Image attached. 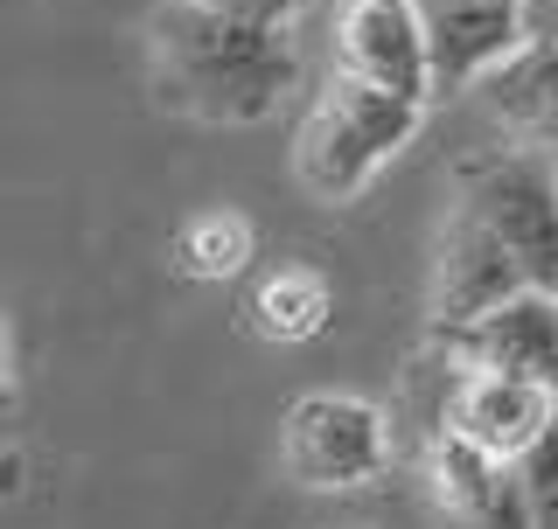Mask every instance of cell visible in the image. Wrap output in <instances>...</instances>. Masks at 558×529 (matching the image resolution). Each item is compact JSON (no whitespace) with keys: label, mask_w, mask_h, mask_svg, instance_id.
<instances>
[{"label":"cell","mask_w":558,"mask_h":529,"mask_svg":"<svg viewBox=\"0 0 558 529\" xmlns=\"http://www.w3.org/2000/svg\"><path fill=\"white\" fill-rule=\"evenodd\" d=\"M517 481H523V502H531V522L558 529V418L517 453Z\"/></svg>","instance_id":"5bb4252c"},{"label":"cell","mask_w":558,"mask_h":529,"mask_svg":"<svg viewBox=\"0 0 558 529\" xmlns=\"http://www.w3.org/2000/svg\"><path fill=\"white\" fill-rule=\"evenodd\" d=\"M252 258H258V231L238 209H203V217H189L174 231V264L189 279H203V286H223V279L252 272Z\"/></svg>","instance_id":"4fadbf2b"},{"label":"cell","mask_w":558,"mask_h":529,"mask_svg":"<svg viewBox=\"0 0 558 529\" xmlns=\"http://www.w3.org/2000/svg\"><path fill=\"white\" fill-rule=\"evenodd\" d=\"M461 202L517 251L531 286L558 293V161L537 147H502L461 168Z\"/></svg>","instance_id":"277c9868"},{"label":"cell","mask_w":558,"mask_h":529,"mask_svg":"<svg viewBox=\"0 0 558 529\" xmlns=\"http://www.w3.org/2000/svg\"><path fill=\"white\" fill-rule=\"evenodd\" d=\"M279 467L293 488H314V495H356L391 467V418L371 397L307 391L279 426Z\"/></svg>","instance_id":"3957f363"},{"label":"cell","mask_w":558,"mask_h":529,"mask_svg":"<svg viewBox=\"0 0 558 529\" xmlns=\"http://www.w3.org/2000/svg\"><path fill=\"white\" fill-rule=\"evenodd\" d=\"M426 8V49H433V98L475 91L488 70H502L531 42L523 0H418Z\"/></svg>","instance_id":"9c48e42d"},{"label":"cell","mask_w":558,"mask_h":529,"mask_svg":"<svg viewBox=\"0 0 558 529\" xmlns=\"http://www.w3.org/2000/svg\"><path fill=\"white\" fill-rule=\"evenodd\" d=\"M531 286V272L517 264V251L502 244L488 223L453 196L447 223H440V244H433V286H426V313H433V334L475 321L496 299H510Z\"/></svg>","instance_id":"5b68a950"},{"label":"cell","mask_w":558,"mask_h":529,"mask_svg":"<svg viewBox=\"0 0 558 529\" xmlns=\"http://www.w3.org/2000/svg\"><path fill=\"white\" fill-rule=\"evenodd\" d=\"M418 119H426L418 98L363 84V77H349V70H328L322 98L307 104L301 133H293V182L328 209L356 202L363 188L418 139Z\"/></svg>","instance_id":"7a4b0ae2"},{"label":"cell","mask_w":558,"mask_h":529,"mask_svg":"<svg viewBox=\"0 0 558 529\" xmlns=\"http://www.w3.org/2000/svg\"><path fill=\"white\" fill-rule=\"evenodd\" d=\"M147 63L161 104L203 126H258L301 84L293 35L217 0H161L147 22Z\"/></svg>","instance_id":"6da1fadb"},{"label":"cell","mask_w":558,"mask_h":529,"mask_svg":"<svg viewBox=\"0 0 558 529\" xmlns=\"http://www.w3.org/2000/svg\"><path fill=\"white\" fill-rule=\"evenodd\" d=\"M475 91H488V112L502 119V133L517 147H537L558 161V49L523 42L502 70H488Z\"/></svg>","instance_id":"8fae6325"},{"label":"cell","mask_w":558,"mask_h":529,"mask_svg":"<svg viewBox=\"0 0 558 529\" xmlns=\"http://www.w3.org/2000/svg\"><path fill=\"white\" fill-rule=\"evenodd\" d=\"M8 473H14V453H8V439H0V495H8Z\"/></svg>","instance_id":"ac0fdd59"},{"label":"cell","mask_w":558,"mask_h":529,"mask_svg":"<svg viewBox=\"0 0 558 529\" xmlns=\"http://www.w3.org/2000/svg\"><path fill=\"white\" fill-rule=\"evenodd\" d=\"M336 70L433 104V49L418 0H342L336 8Z\"/></svg>","instance_id":"8992f818"},{"label":"cell","mask_w":558,"mask_h":529,"mask_svg":"<svg viewBox=\"0 0 558 529\" xmlns=\"http://www.w3.org/2000/svg\"><path fill=\"white\" fill-rule=\"evenodd\" d=\"M440 348H447V362L510 369V377H537L558 391V293L523 286L510 299H496L488 313H475V321L447 328Z\"/></svg>","instance_id":"ba28073f"},{"label":"cell","mask_w":558,"mask_h":529,"mask_svg":"<svg viewBox=\"0 0 558 529\" xmlns=\"http://www.w3.org/2000/svg\"><path fill=\"white\" fill-rule=\"evenodd\" d=\"M523 28H531V42L558 49V0H523Z\"/></svg>","instance_id":"2e32d148"},{"label":"cell","mask_w":558,"mask_h":529,"mask_svg":"<svg viewBox=\"0 0 558 529\" xmlns=\"http://www.w3.org/2000/svg\"><path fill=\"white\" fill-rule=\"evenodd\" d=\"M433 508L447 516V529H537L531 502H523L517 460H496V453L461 446L453 432L433 439Z\"/></svg>","instance_id":"30bf717a"},{"label":"cell","mask_w":558,"mask_h":529,"mask_svg":"<svg viewBox=\"0 0 558 529\" xmlns=\"http://www.w3.org/2000/svg\"><path fill=\"white\" fill-rule=\"evenodd\" d=\"M217 8H231V14H252V22H279L287 28L293 14H307L314 0H217Z\"/></svg>","instance_id":"9a60e30c"},{"label":"cell","mask_w":558,"mask_h":529,"mask_svg":"<svg viewBox=\"0 0 558 529\" xmlns=\"http://www.w3.org/2000/svg\"><path fill=\"white\" fill-rule=\"evenodd\" d=\"M558 418V391L537 377H510V369H468L453 362L447 404H440V432H453L461 446L517 460L537 432Z\"/></svg>","instance_id":"52a82bcc"},{"label":"cell","mask_w":558,"mask_h":529,"mask_svg":"<svg viewBox=\"0 0 558 529\" xmlns=\"http://www.w3.org/2000/svg\"><path fill=\"white\" fill-rule=\"evenodd\" d=\"M328 313H336V286H328L314 264H272V272H258L252 299H244L252 334H266L279 348L314 342V334L328 328Z\"/></svg>","instance_id":"7c38bea8"},{"label":"cell","mask_w":558,"mask_h":529,"mask_svg":"<svg viewBox=\"0 0 558 529\" xmlns=\"http://www.w3.org/2000/svg\"><path fill=\"white\" fill-rule=\"evenodd\" d=\"M14 404V362H8V307H0V418Z\"/></svg>","instance_id":"e0dca14e"}]
</instances>
